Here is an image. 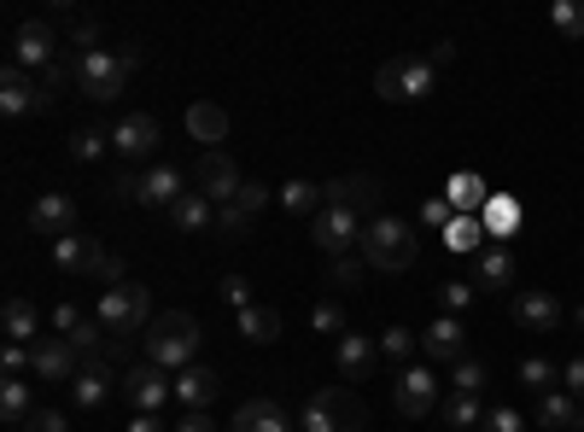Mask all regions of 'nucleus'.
I'll return each mask as SVG.
<instances>
[{"instance_id":"f257e3e1","label":"nucleus","mask_w":584,"mask_h":432,"mask_svg":"<svg viewBox=\"0 0 584 432\" xmlns=\"http://www.w3.org/2000/svg\"><path fill=\"white\" fill-rule=\"evenodd\" d=\"M199 357V322L187 310H170V316H152L147 327V362H159L164 374H182L194 369Z\"/></svg>"},{"instance_id":"f03ea898","label":"nucleus","mask_w":584,"mask_h":432,"mask_svg":"<svg viewBox=\"0 0 584 432\" xmlns=\"http://www.w3.org/2000/svg\"><path fill=\"white\" fill-rule=\"evenodd\" d=\"M421 257V240L409 234V222H398V217H374L369 229H363V264L369 269H381V275H398V269H409Z\"/></svg>"},{"instance_id":"7ed1b4c3","label":"nucleus","mask_w":584,"mask_h":432,"mask_svg":"<svg viewBox=\"0 0 584 432\" xmlns=\"http://www.w3.org/2000/svg\"><path fill=\"white\" fill-rule=\"evenodd\" d=\"M94 322L106 327L112 339H129V334H147L152 327V292L141 281H124V287H106L100 292V310Z\"/></svg>"},{"instance_id":"20e7f679","label":"nucleus","mask_w":584,"mask_h":432,"mask_svg":"<svg viewBox=\"0 0 584 432\" xmlns=\"http://www.w3.org/2000/svg\"><path fill=\"white\" fill-rule=\"evenodd\" d=\"M433 59H416V54H398V59H386L381 71H374V94L392 100V106H416V100L433 94Z\"/></svg>"},{"instance_id":"39448f33","label":"nucleus","mask_w":584,"mask_h":432,"mask_svg":"<svg viewBox=\"0 0 584 432\" xmlns=\"http://www.w3.org/2000/svg\"><path fill=\"white\" fill-rule=\"evenodd\" d=\"M135 65H141V54H106V47H100V54H82L77 59V89L89 94V100H100V106H112L117 94L129 89V71Z\"/></svg>"},{"instance_id":"423d86ee","label":"nucleus","mask_w":584,"mask_h":432,"mask_svg":"<svg viewBox=\"0 0 584 432\" xmlns=\"http://www.w3.org/2000/svg\"><path fill=\"white\" fill-rule=\"evenodd\" d=\"M369 415L357 404V392L346 386H322L311 404H304V432H363Z\"/></svg>"},{"instance_id":"0eeeda50","label":"nucleus","mask_w":584,"mask_h":432,"mask_svg":"<svg viewBox=\"0 0 584 432\" xmlns=\"http://www.w3.org/2000/svg\"><path fill=\"white\" fill-rule=\"evenodd\" d=\"M363 229H369L363 217L339 211V205H322V217L311 222V240H316V252H328V257H351V246H363Z\"/></svg>"},{"instance_id":"6e6552de","label":"nucleus","mask_w":584,"mask_h":432,"mask_svg":"<svg viewBox=\"0 0 584 432\" xmlns=\"http://www.w3.org/2000/svg\"><path fill=\"white\" fill-rule=\"evenodd\" d=\"M240 164L229 159V152H199V164H194V194H205L211 205H234L240 199Z\"/></svg>"},{"instance_id":"1a4fd4ad","label":"nucleus","mask_w":584,"mask_h":432,"mask_svg":"<svg viewBox=\"0 0 584 432\" xmlns=\"http://www.w3.org/2000/svg\"><path fill=\"white\" fill-rule=\"evenodd\" d=\"M170 392H176V380H170V374L159 369V362H129V374H124V397L135 404V415H159Z\"/></svg>"},{"instance_id":"9d476101","label":"nucleus","mask_w":584,"mask_h":432,"mask_svg":"<svg viewBox=\"0 0 584 432\" xmlns=\"http://www.w3.org/2000/svg\"><path fill=\"white\" fill-rule=\"evenodd\" d=\"M54 47H59L54 24H47V19H24L19 36H12V65H19V71H47V65H59Z\"/></svg>"},{"instance_id":"9b49d317","label":"nucleus","mask_w":584,"mask_h":432,"mask_svg":"<svg viewBox=\"0 0 584 432\" xmlns=\"http://www.w3.org/2000/svg\"><path fill=\"white\" fill-rule=\"evenodd\" d=\"M30 374L36 380H77L82 374V357H77V345L71 339H36L30 345Z\"/></svg>"},{"instance_id":"f8f14e48","label":"nucleus","mask_w":584,"mask_h":432,"mask_svg":"<svg viewBox=\"0 0 584 432\" xmlns=\"http://www.w3.org/2000/svg\"><path fill=\"white\" fill-rule=\"evenodd\" d=\"M117 362L100 351V357H82V374L71 380V392H77V404L82 409H106V397H112V386H117Z\"/></svg>"},{"instance_id":"ddd939ff","label":"nucleus","mask_w":584,"mask_h":432,"mask_svg":"<svg viewBox=\"0 0 584 432\" xmlns=\"http://www.w3.org/2000/svg\"><path fill=\"white\" fill-rule=\"evenodd\" d=\"M42 106H54L42 82L30 77V71H19V65H7V71H0V112L24 117V112H42Z\"/></svg>"},{"instance_id":"4468645a","label":"nucleus","mask_w":584,"mask_h":432,"mask_svg":"<svg viewBox=\"0 0 584 432\" xmlns=\"http://www.w3.org/2000/svg\"><path fill=\"white\" fill-rule=\"evenodd\" d=\"M112 147L124 152L129 164H141V159H152L159 152V117H147V112H129L124 124L112 129Z\"/></svg>"},{"instance_id":"2eb2a0df","label":"nucleus","mask_w":584,"mask_h":432,"mask_svg":"<svg viewBox=\"0 0 584 432\" xmlns=\"http://www.w3.org/2000/svg\"><path fill=\"white\" fill-rule=\"evenodd\" d=\"M328 205L374 222V211H381V182H374V176H334L328 182Z\"/></svg>"},{"instance_id":"dca6fc26","label":"nucleus","mask_w":584,"mask_h":432,"mask_svg":"<svg viewBox=\"0 0 584 432\" xmlns=\"http://www.w3.org/2000/svg\"><path fill=\"white\" fill-rule=\"evenodd\" d=\"M30 229L47 234V240L77 234V199L71 194H42L36 205H30Z\"/></svg>"},{"instance_id":"f3484780","label":"nucleus","mask_w":584,"mask_h":432,"mask_svg":"<svg viewBox=\"0 0 584 432\" xmlns=\"http://www.w3.org/2000/svg\"><path fill=\"white\" fill-rule=\"evenodd\" d=\"M392 397H398V409L409 421H421V415H433V404H439V374L433 369H404Z\"/></svg>"},{"instance_id":"a211bd4d","label":"nucleus","mask_w":584,"mask_h":432,"mask_svg":"<svg viewBox=\"0 0 584 432\" xmlns=\"http://www.w3.org/2000/svg\"><path fill=\"white\" fill-rule=\"evenodd\" d=\"M229 432H292V421H287V409L275 404V397H252V404H240Z\"/></svg>"},{"instance_id":"6ab92c4d","label":"nucleus","mask_w":584,"mask_h":432,"mask_svg":"<svg viewBox=\"0 0 584 432\" xmlns=\"http://www.w3.org/2000/svg\"><path fill=\"white\" fill-rule=\"evenodd\" d=\"M187 135L205 141V152H217V141H229V112H222L217 100H194V106H187Z\"/></svg>"},{"instance_id":"aec40b11","label":"nucleus","mask_w":584,"mask_h":432,"mask_svg":"<svg viewBox=\"0 0 584 432\" xmlns=\"http://www.w3.org/2000/svg\"><path fill=\"white\" fill-rule=\"evenodd\" d=\"M514 322L532 327V334H549V327L561 322V299L556 292H521V299H514Z\"/></svg>"},{"instance_id":"412c9836","label":"nucleus","mask_w":584,"mask_h":432,"mask_svg":"<svg viewBox=\"0 0 584 432\" xmlns=\"http://www.w3.org/2000/svg\"><path fill=\"white\" fill-rule=\"evenodd\" d=\"M514 281V257L509 246H486L474 257V292H503Z\"/></svg>"},{"instance_id":"4be33fe9","label":"nucleus","mask_w":584,"mask_h":432,"mask_svg":"<svg viewBox=\"0 0 584 432\" xmlns=\"http://www.w3.org/2000/svg\"><path fill=\"white\" fill-rule=\"evenodd\" d=\"M444 199H451V211L456 217H479L491 205V194H486V182L474 176V170H456L451 182H444Z\"/></svg>"},{"instance_id":"5701e85b","label":"nucleus","mask_w":584,"mask_h":432,"mask_svg":"<svg viewBox=\"0 0 584 432\" xmlns=\"http://www.w3.org/2000/svg\"><path fill=\"white\" fill-rule=\"evenodd\" d=\"M176 199H187V182H182V170H147V182H141V205H159V211H176Z\"/></svg>"},{"instance_id":"b1692460","label":"nucleus","mask_w":584,"mask_h":432,"mask_svg":"<svg viewBox=\"0 0 584 432\" xmlns=\"http://www.w3.org/2000/svg\"><path fill=\"white\" fill-rule=\"evenodd\" d=\"M217 392H222V374L217 369H199V362H194V369L176 374V404H187V409H205Z\"/></svg>"},{"instance_id":"393cba45","label":"nucleus","mask_w":584,"mask_h":432,"mask_svg":"<svg viewBox=\"0 0 584 432\" xmlns=\"http://www.w3.org/2000/svg\"><path fill=\"white\" fill-rule=\"evenodd\" d=\"M421 351L433 357V362H462V322H456V316H439V322L421 334Z\"/></svg>"},{"instance_id":"a878e982","label":"nucleus","mask_w":584,"mask_h":432,"mask_svg":"<svg viewBox=\"0 0 584 432\" xmlns=\"http://www.w3.org/2000/svg\"><path fill=\"white\" fill-rule=\"evenodd\" d=\"M439 246L456 252V257H479L486 252V222L479 217H451V229L439 234Z\"/></svg>"},{"instance_id":"bb28decb","label":"nucleus","mask_w":584,"mask_h":432,"mask_svg":"<svg viewBox=\"0 0 584 432\" xmlns=\"http://www.w3.org/2000/svg\"><path fill=\"white\" fill-rule=\"evenodd\" d=\"M94 257H100V246H94L89 234H65V240H54V264H59L65 275H89Z\"/></svg>"},{"instance_id":"cd10ccee","label":"nucleus","mask_w":584,"mask_h":432,"mask_svg":"<svg viewBox=\"0 0 584 432\" xmlns=\"http://www.w3.org/2000/svg\"><path fill=\"white\" fill-rule=\"evenodd\" d=\"M0 327H7L12 345H36L42 316H36V304H30V299H7V310H0Z\"/></svg>"},{"instance_id":"c85d7f7f","label":"nucleus","mask_w":584,"mask_h":432,"mask_svg":"<svg viewBox=\"0 0 584 432\" xmlns=\"http://www.w3.org/2000/svg\"><path fill=\"white\" fill-rule=\"evenodd\" d=\"M170 222H176L182 234H205V229H217V205L205 199V194H187V199H176Z\"/></svg>"},{"instance_id":"c756f323","label":"nucleus","mask_w":584,"mask_h":432,"mask_svg":"<svg viewBox=\"0 0 584 432\" xmlns=\"http://www.w3.org/2000/svg\"><path fill=\"white\" fill-rule=\"evenodd\" d=\"M240 334H246L252 345H275V339H281V310H275V304L240 310Z\"/></svg>"},{"instance_id":"7c9ffc66","label":"nucleus","mask_w":584,"mask_h":432,"mask_svg":"<svg viewBox=\"0 0 584 432\" xmlns=\"http://www.w3.org/2000/svg\"><path fill=\"white\" fill-rule=\"evenodd\" d=\"M479 222H486V234L491 240H509L514 229H521V199H509V194H491V205L479 211Z\"/></svg>"},{"instance_id":"2f4dec72","label":"nucleus","mask_w":584,"mask_h":432,"mask_svg":"<svg viewBox=\"0 0 584 432\" xmlns=\"http://www.w3.org/2000/svg\"><path fill=\"white\" fill-rule=\"evenodd\" d=\"M281 205H287V211L292 217H322V205H328V187H316V182H287L281 187Z\"/></svg>"},{"instance_id":"473e14b6","label":"nucleus","mask_w":584,"mask_h":432,"mask_svg":"<svg viewBox=\"0 0 584 432\" xmlns=\"http://www.w3.org/2000/svg\"><path fill=\"white\" fill-rule=\"evenodd\" d=\"M579 409H584V404H579L573 392H544V397H538V421H544V427H567V432H573Z\"/></svg>"},{"instance_id":"72a5a7b5","label":"nucleus","mask_w":584,"mask_h":432,"mask_svg":"<svg viewBox=\"0 0 584 432\" xmlns=\"http://www.w3.org/2000/svg\"><path fill=\"white\" fill-rule=\"evenodd\" d=\"M0 415H7L12 427H24L30 415H36V404H30V386H24V374H12L7 386H0Z\"/></svg>"},{"instance_id":"f704fd0d","label":"nucleus","mask_w":584,"mask_h":432,"mask_svg":"<svg viewBox=\"0 0 584 432\" xmlns=\"http://www.w3.org/2000/svg\"><path fill=\"white\" fill-rule=\"evenodd\" d=\"M374 369V345L363 334H339V374H369Z\"/></svg>"},{"instance_id":"c9c22d12","label":"nucleus","mask_w":584,"mask_h":432,"mask_svg":"<svg viewBox=\"0 0 584 432\" xmlns=\"http://www.w3.org/2000/svg\"><path fill=\"white\" fill-rule=\"evenodd\" d=\"M549 24L567 42H584V0H549Z\"/></svg>"},{"instance_id":"e433bc0d","label":"nucleus","mask_w":584,"mask_h":432,"mask_svg":"<svg viewBox=\"0 0 584 432\" xmlns=\"http://www.w3.org/2000/svg\"><path fill=\"white\" fill-rule=\"evenodd\" d=\"M217 234H222V240H246V234H252V211H246L240 199H234V205H217Z\"/></svg>"},{"instance_id":"4c0bfd02","label":"nucleus","mask_w":584,"mask_h":432,"mask_svg":"<svg viewBox=\"0 0 584 432\" xmlns=\"http://www.w3.org/2000/svg\"><path fill=\"white\" fill-rule=\"evenodd\" d=\"M444 421H451V427L462 432V427H479V421H486V409H479V397H468V392H456V397H451V404H444Z\"/></svg>"},{"instance_id":"58836bf2","label":"nucleus","mask_w":584,"mask_h":432,"mask_svg":"<svg viewBox=\"0 0 584 432\" xmlns=\"http://www.w3.org/2000/svg\"><path fill=\"white\" fill-rule=\"evenodd\" d=\"M106 147H112V135H106V129H77V135H71V159H77V164L100 159Z\"/></svg>"},{"instance_id":"ea45409f","label":"nucleus","mask_w":584,"mask_h":432,"mask_svg":"<svg viewBox=\"0 0 584 432\" xmlns=\"http://www.w3.org/2000/svg\"><path fill=\"white\" fill-rule=\"evenodd\" d=\"M514 380H521V386H532L538 397H544V392H556V369H549L544 357H526V362H521V374H514Z\"/></svg>"},{"instance_id":"a19ab883","label":"nucleus","mask_w":584,"mask_h":432,"mask_svg":"<svg viewBox=\"0 0 584 432\" xmlns=\"http://www.w3.org/2000/svg\"><path fill=\"white\" fill-rule=\"evenodd\" d=\"M486 362H479V357H462L456 362V392H468V397H479V392H486Z\"/></svg>"},{"instance_id":"79ce46f5","label":"nucleus","mask_w":584,"mask_h":432,"mask_svg":"<svg viewBox=\"0 0 584 432\" xmlns=\"http://www.w3.org/2000/svg\"><path fill=\"white\" fill-rule=\"evenodd\" d=\"M479 432H526V415L521 409H486V421H479Z\"/></svg>"},{"instance_id":"37998d69","label":"nucleus","mask_w":584,"mask_h":432,"mask_svg":"<svg viewBox=\"0 0 584 432\" xmlns=\"http://www.w3.org/2000/svg\"><path fill=\"white\" fill-rule=\"evenodd\" d=\"M89 275H100L106 287H124V281H129V269H124V257H117V252H100Z\"/></svg>"},{"instance_id":"c03bdc74","label":"nucleus","mask_w":584,"mask_h":432,"mask_svg":"<svg viewBox=\"0 0 584 432\" xmlns=\"http://www.w3.org/2000/svg\"><path fill=\"white\" fill-rule=\"evenodd\" d=\"M439 299H444V310H451V316H462V310L474 304V281H444Z\"/></svg>"},{"instance_id":"a18cd8bd","label":"nucleus","mask_w":584,"mask_h":432,"mask_svg":"<svg viewBox=\"0 0 584 432\" xmlns=\"http://www.w3.org/2000/svg\"><path fill=\"white\" fill-rule=\"evenodd\" d=\"M363 257H334V287H363Z\"/></svg>"},{"instance_id":"49530a36","label":"nucleus","mask_w":584,"mask_h":432,"mask_svg":"<svg viewBox=\"0 0 584 432\" xmlns=\"http://www.w3.org/2000/svg\"><path fill=\"white\" fill-rule=\"evenodd\" d=\"M451 217H456V211H451V199H444V194L421 205V222H427V229H439V234L451 229Z\"/></svg>"},{"instance_id":"de8ad7c7","label":"nucleus","mask_w":584,"mask_h":432,"mask_svg":"<svg viewBox=\"0 0 584 432\" xmlns=\"http://www.w3.org/2000/svg\"><path fill=\"white\" fill-rule=\"evenodd\" d=\"M141 182H147V176H135V170H117L106 187H112V199H135V205H141Z\"/></svg>"},{"instance_id":"09e8293b","label":"nucleus","mask_w":584,"mask_h":432,"mask_svg":"<svg viewBox=\"0 0 584 432\" xmlns=\"http://www.w3.org/2000/svg\"><path fill=\"white\" fill-rule=\"evenodd\" d=\"M311 327H316V334H346V316H339V304H316Z\"/></svg>"},{"instance_id":"8fccbe9b","label":"nucleus","mask_w":584,"mask_h":432,"mask_svg":"<svg viewBox=\"0 0 584 432\" xmlns=\"http://www.w3.org/2000/svg\"><path fill=\"white\" fill-rule=\"evenodd\" d=\"M24 432H71V421H65L59 409H36V415L24 421Z\"/></svg>"},{"instance_id":"3c124183","label":"nucleus","mask_w":584,"mask_h":432,"mask_svg":"<svg viewBox=\"0 0 584 432\" xmlns=\"http://www.w3.org/2000/svg\"><path fill=\"white\" fill-rule=\"evenodd\" d=\"M222 299H229L234 310H252V281L246 275H229V281H222Z\"/></svg>"},{"instance_id":"603ef678","label":"nucleus","mask_w":584,"mask_h":432,"mask_svg":"<svg viewBox=\"0 0 584 432\" xmlns=\"http://www.w3.org/2000/svg\"><path fill=\"white\" fill-rule=\"evenodd\" d=\"M0 369H7V380H12V374H30V345H12V339H7V351H0Z\"/></svg>"},{"instance_id":"864d4df0","label":"nucleus","mask_w":584,"mask_h":432,"mask_svg":"<svg viewBox=\"0 0 584 432\" xmlns=\"http://www.w3.org/2000/svg\"><path fill=\"white\" fill-rule=\"evenodd\" d=\"M71 47H82V54H100V24H94V19H77Z\"/></svg>"},{"instance_id":"5fc2aeb1","label":"nucleus","mask_w":584,"mask_h":432,"mask_svg":"<svg viewBox=\"0 0 584 432\" xmlns=\"http://www.w3.org/2000/svg\"><path fill=\"white\" fill-rule=\"evenodd\" d=\"M381 351H392V357H409V351H416L409 327H386V334H381Z\"/></svg>"},{"instance_id":"6e6d98bb","label":"nucleus","mask_w":584,"mask_h":432,"mask_svg":"<svg viewBox=\"0 0 584 432\" xmlns=\"http://www.w3.org/2000/svg\"><path fill=\"white\" fill-rule=\"evenodd\" d=\"M176 432H222V427H217V421H211V415H205V409H187L182 421H176Z\"/></svg>"},{"instance_id":"4d7b16f0","label":"nucleus","mask_w":584,"mask_h":432,"mask_svg":"<svg viewBox=\"0 0 584 432\" xmlns=\"http://www.w3.org/2000/svg\"><path fill=\"white\" fill-rule=\"evenodd\" d=\"M561 380H567V392H573L579 404H584V357H573V362H567V369H561Z\"/></svg>"},{"instance_id":"13d9d810","label":"nucleus","mask_w":584,"mask_h":432,"mask_svg":"<svg viewBox=\"0 0 584 432\" xmlns=\"http://www.w3.org/2000/svg\"><path fill=\"white\" fill-rule=\"evenodd\" d=\"M264 199H269V187H264V182H246V187H240V205H246L252 217L264 211Z\"/></svg>"},{"instance_id":"bf43d9fd","label":"nucleus","mask_w":584,"mask_h":432,"mask_svg":"<svg viewBox=\"0 0 584 432\" xmlns=\"http://www.w3.org/2000/svg\"><path fill=\"white\" fill-rule=\"evenodd\" d=\"M129 432H164V421H159V415H135Z\"/></svg>"},{"instance_id":"052dcab7","label":"nucleus","mask_w":584,"mask_h":432,"mask_svg":"<svg viewBox=\"0 0 584 432\" xmlns=\"http://www.w3.org/2000/svg\"><path fill=\"white\" fill-rule=\"evenodd\" d=\"M451 59H456V42H439L433 47V71H439V65H451Z\"/></svg>"},{"instance_id":"680f3d73","label":"nucleus","mask_w":584,"mask_h":432,"mask_svg":"<svg viewBox=\"0 0 584 432\" xmlns=\"http://www.w3.org/2000/svg\"><path fill=\"white\" fill-rule=\"evenodd\" d=\"M579 327H584V310H579Z\"/></svg>"}]
</instances>
